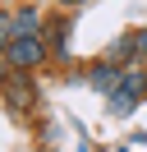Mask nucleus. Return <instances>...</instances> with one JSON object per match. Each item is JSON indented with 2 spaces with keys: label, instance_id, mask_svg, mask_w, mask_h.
Instances as JSON below:
<instances>
[{
  "label": "nucleus",
  "instance_id": "obj_1",
  "mask_svg": "<svg viewBox=\"0 0 147 152\" xmlns=\"http://www.w3.org/2000/svg\"><path fill=\"white\" fill-rule=\"evenodd\" d=\"M143 97H147V69L138 60H129L119 69V83L110 88V115H133Z\"/></svg>",
  "mask_w": 147,
  "mask_h": 152
},
{
  "label": "nucleus",
  "instance_id": "obj_2",
  "mask_svg": "<svg viewBox=\"0 0 147 152\" xmlns=\"http://www.w3.org/2000/svg\"><path fill=\"white\" fill-rule=\"evenodd\" d=\"M5 56H9V65H14V69L32 74V69H41V65H46L51 42H46V32H18V37L5 46Z\"/></svg>",
  "mask_w": 147,
  "mask_h": 152
},
{
  "label": "nucleus",
  "instance_id": "obj_3",
  "mask_svg": "<svg viewBox=\"0 0 147 152\" xmlns=\"http://www.w3.org/2000/svg\"><path fill=\"white\" fill-rule=\"evenodd\" d=\"M0 97H5V106H14V111H28V106H32V83H28L23 69L9 74V83L0 88Z\"/></svg>",
  "mask_w": 147,
  "mask_h": 152
},
{
  "label": "nucleus",
  "instance_id": "obj_4",
  "mask_svg": "<svg viewBox=\"0 0 147 152\" xmlns=\"http://www.w3.org/2000/svg\"><path fill=\"white\" fill-rule=\"evenodd\" d=\"M119 69H124V65H115V60H97V65H92V74H87V83L92 88H101V92H110V88H115L119 83Z\"/></svg>",
  "mask_w": 147,
  "mask_h": 152
},
{
  "label": "nucleus",
  "instance_id": "obj_5",
  "mask_svg": "<svg viewBox=\"0 0 147 152\" xmlns=\"http://www.w3.org/2000/svg\"><path fill=\"white\" fill-rule=\"evenodd\" d=\"M41 28H46L41 10H32V5H23V10H14V37H18V32H41Z\"/></svg>",
  "mask_w": 147,
  "mask_h": 152
},
{
  "label": "nucleus",
  "instance_id": "obj_6",
  "mask_svg": "<svg viewBox=\"0 0 147 152\" xmlns=\"http://www.w3.org/2000/svg\"><path fill=\"white\" fill-rule=\"evenodd\" d=\"M46 42H51L55 56H64V51H69V19H51L46 23Z\"/></svg>",
  "mask_w": 147,
  "mask_h": 152
},
{
  "label": "nucleus",
  "instance_id": "obj_7",
  "mask_svg": "<svg viewBox=\"0 0 147 152\" xmlns=\"http://www.w3.org/2000/svg\"><path fill=\"white\" fill-rule=\"evenodd\" d=\"M106 56L115 60V65H119V60L129 65V56H138V32H124L119 42H110V46H106Z\"/></svg>",
  "mask_w": 147,
  "mask_h": 152
},
{
  "label": "nucleus",
  "instance_id": "obj_8",
  "mask_svg": "<svg viewBox=\"0 0 147 152\" xmlns=\"http://www.w3.org/2000/svg\"><path fill=\"white\" fill-rule=\"evenodd\" d=\"M9 42H14V14H5V10H0V51H5Z\"/></svg>",
  "mask_w": 147,
  "mask_h": 152
},
{
  "label": "nucleus",
  "instance_id": "obj_9",
  "mask_svg": "<svg viewBox=\"0 0 147 152\" xmlns=\"http://www.w3.org/2000/svg\"><path fill=\"white\" fill-rule=\"evenodd\" d=\"M9 74H14V65H9V56H5V51H0V88L9 83Z\"/></svg>",
  "mask_w": 147,
  "mask_h": 152
},
{
  "label": "nucleus",
  "instance_id": "obj_10",
  "mask_svg": "<svg viewBox=\"0 0 147 152\" xmlns=\"http://www.w3.org/2000/svg\"><path fill=\"white\" fill-rule=\"evenodd\" d=\"M138 60H147V28L138 32Z\"/></svg>",
  "mask_w": 147,
  "mask_h": 152
},
{
  "label": "nucleus",
  "instance_id": "obj_11",
  "mask_svg": "<svg viewBox=\"0 0 147 152\" xmlns=\"http://www.w3.org/2000/svg\"><path fill=\"white\" fill-rule=\"evenodd\" d=\"M60 5H64V10H74V5H78V0H60Z\"/></svg>",
  "mask_w": 147,
  "mask_h": 152
}]
</instances>
